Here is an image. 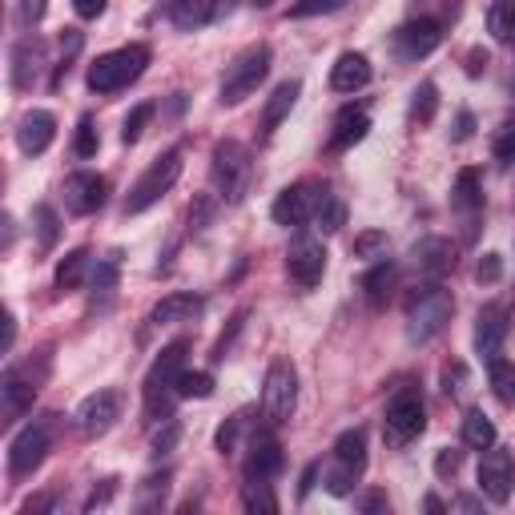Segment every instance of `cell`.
<instances>
[{
    "instance_id": "4fadbf2b",
    "label": "cell",
    "mask_w": 515,
    "mask_h": 515,
    "mask_svg": "<svg viewBox=\"0 0 515 515\" xmlns=\"http://www.w3.org/2000/svg\"><path fill=\"white\" fill-rule=\"evenodd\" d=\"M286 274L298 290H314L326 274V246L318 238H294V246L286 250Z\"/></svg>"
},
{
    "instance_id": "ffe728a7",
    "label": "cell",
    "mask_w": 515,
    "mask_h": 515,
    "mask_svg": "<svg viewBox=\"0 0 515 515\" xmlns=\"http://www.w3.org/2000/svg\"><path fill=\"white\" fill-rule=\"evenodd\" d=\"M53 137H57V117H53L49 109H33V113H25L21 125H17V145H21V153H29V157L45 153V149L53 145Z\"/></svg>"
},
{
    "instance_id": "e0dca14e",
    "label": "cell",
    "mask_w": 515,
    "mask_h": 515,
    "mask_svg": "<svg viewBox=\"0 0 515 515\" xmlns=\"http://www.w3.org/2000/svg\"><path fill=\"white\" fill-rule=\"evenodd\" d=\"M511 487H515V463L507 451H491L479 459V491L491 499V503H507L511 499Z\"/></svg>"
},
{
    "instance_id": "d6986e66",
    "label": "cell",
    "mask_w": 515,
    "mask_h": 515,
    "mask_svg": "<svg viewBox=\"0 0 515 515\" xmlns=\"http://www.w3.org/2000/svg\"><path fill=\"white\" fill-rule=\"evenodd\" d=\"M314 202H318V190H310V186H286L278 198H274V206H270V218L278 222V226H302L306 218H314Z\"/></svg>"
},
{
    "instance_id": "5bb4252c",
    "label": "cell",
    "mask_w": 515,
    "mask_h": 515,
    "mask_svg": "<svg viewBox=\"0 0 515 515\" xmlns=\"http://www.w3.org/2000/svg\"><path fill=\"white\" fill-rule=\"evenodd\" d=\"M443 41V25L435 17H419V21H407L395 29V57L399 61H423L439 49Z\"/></svg>"
},
{
    "instance_id": "8992f818",
    "label": "cell",
    "mask_w": 515,
    "mask_h": 515,
    "mask_svg": "<svg viewBox=\"0 0 515 515\" xmlns=\"http://www.w3.org/2000/svg\"><path fill=\"white\" fill-rule=\"evenodd\" d=\"M270 61H274L270 45H250V49H242V53L230 61L226 77H222L218 101H222V105H242L246 97H254L258 85L270 77Z\"/></svg>"
},
{
    "instance_id": "8d00e7d4",
    "label": "cell",
    "mask_w": 515,
    "mask_h": 515,
    "mask_svg": "<svg viewBox=\"0 0 515 515\" xmlns=\"http://www.w3.org/2000/svg\"><path fill=\"white\" fill-rule=\"evenodd\" d=\"M246 427H250V407H246V411H238V415H230V419L218 427V439H214V443H218V451H222V455H234V451H238V439H242V431H246Z\"/></svg>"
},
{
    "instance_id": "11a10c76",
    "label": "cell",
    "mask_w": 515,
    "mask_h": 515,
    "mask_svg": "<svg viewBox=\"0 0 515 515\" xmlns=\"http://www.w3.org/2000/svg\"><path fill=\"white\" fill-rule=\"evenodd\" d=\"M73 13H77L81 21H97V17L105 13V0H73Z\"/></svg>"
},
{
    "instance_id": "277c9868",
    "label": "cell",
    "mask_w": 515,
    "mask_h": 515,
    "mask_svg": "<svg viewBox=\"0 0 515 515\" xmlns=\"http://www.w3.org/2000/svg\"><path fill=\"white\" fill-rule=\"evenodd\" d=\"M149 65V49L145 45H125V49H113V53H101L93 65H89V89L109 97V93H121L129 89Z\"/></svg>"
},
{
    "instance_id": "d6a6232c",
    "label": "cell",
    "mask_w": 515,
    "mask_h": 515,
    "mask_svg": "<svg viewBox=\"0 0 515 515\" xmlns=\"http://www.w3.org/2000/svg\"><path fill=\"white\" fill-rule=\"evenodd\" d=\"M439 113V89L435 81H419L411 93V125H431Z\"/></svg>"
},
{
    "instance_id": "6f0895ef",
    "label": "cell",
    "mask_w": 515,
    "mask_h": 515,
    "mask_svg": "<svg viewBox=\"0 0 515 515\" xmlns=\"http://www.w3.org/2000/svg\"><path fill=\"white\" fill-rule=\"evenodd\" d=\"M483 69H487V53L483 49H471L467 53V77H479Z\"/></svg>"
},
{
    "instance_id": "484cf974",
    "label": "cell",
    "mask_w": 515,
    "mask_h": 515,
    "mask_svg": "<svg viewBox=\"0 0 515 515\" xmlns=\"http://www.w3.org/2000/svg\"><path fill=\"white\" fill-rule=\"evenodd\" d=\"M218 17V0H169V21L182 33L206 29Z\"/></svg>"
},
{
    "instance_id": "74e56055",
    "label": "cell",
    "mask_w": 515,
    "mask_h": 515,
    "mask_svg": "<svg viewBox=\"0 0 515 515\" xmlns=\"http://www.w3.org/2000/svg\"><path fill=\"white\" fill-rule=\"evenodd\" d=\"M149 121H153V105H133V109L125 113V121H121V141H125V145L141 141V133H145Z\"/></svg>"
},
{
    "instance_id": "f907efd6",
    "label": "cell",
    "mask_w": 515,
    "mask_h": 515,
    "mask_svg": "<svg viewBox=\"0 0 515 515\" xmlns=\"http://www.w3.org/2000/svg\"><path fill=\"white\" fill-rule=\"evenodd\" d=\"M475 278H479L483 286H495V282L503 278V258H499V254H483L479 266H475Z\"/></svg>"
},
{
    "instance_id": "7402d4cb",
    "label": "cell",
    "mask_w": 515,
    "mask_h": 515,
    "mask_svg": "<svg viewBox=\"0 0 515 515\" xmlns=\"http://www.w3.org/2000/svg\"><path fill=\"white\" fill-rule=\"evenodd\" d=\"M45 69V41L41 37H21L13 49V89H33Z\"/></svg>"
},
{
    "instance_id": "db71d44e",
    "label": "cell",
    "mask_w": 515,
    "mask_h": 515,
    "mask_svg": "<svg viewBox=\"0 0 515 515\" xmlns=\"http://www.w3.org/2000/svg\"><path fill=\"white\" fill-rule=\"evenodd\" d=\"M113 491H117V479H105L101 487H93V491H89V499H85V511H97V507H105V503L113 499Z\"/></svg>"
},
{
    "instance_id": "94428289",
    "label": "cell",
    "mask_w": 515,
    "mask_h": 515,
    "mask_svg": "<svg viewBox=\"0 0 515 515\" xmlns=\"http://www.w3.org/2000/svg\"><path fill=\"white\" fill-rule=\"evenodd\" d=\"M455 507H459V511H475V507H479V503H475V499H467V495H463V499H455Z\"/></svg>"
},
{
    "instance_id": "f35d334b",
    "label": "cell",
    "mask_w": 515,
    "mask_h": 515,
    "mask_svg": "<svg viewBox=\"0 0 515 515\" xmlns=\"http://www.w3.org/2000/svg\"><path fill=\"white\" fill-rule=\"evenodd\" d=\"M97 149H101L97 125H93V117H81V121H77V137H73V153H77L81 161H89V157H97Z\"/></svg>"
},
{
    "instance_id": "681fc988",
    "label": "cell",
    "mask_w": 515,
    "mask_h": 515,
    "mask_svg": "<svg viewBox=\"0 0 515 515\" xmlns=\"http://www.w3.org/2000/svg\"><path fill=\"white\" fill-rule=\"evenodd\" d=\"M242 326H246V310L242 314H234V322H230V330L214 342V363H226V355H230V347H234V338L242 334Z\"/></svg>"
},
{
    "instance_id": "52a82bcc",
    "label": "cell",
    "mask_w": 515,
    "mask_h": 515,
    "mask_svg": "<svg viewBox=\"0 0 515 515\" xmlns=\"http://www.w3.org/2000/svg\"><path fill=\"white\" fill-rule=\"evenodd\" d=\"M182 169H186V161H182V149H165L145 174L133 182V190H129V198H125V214H145L149 206H157L169 190L178 186V178H182Z\"/></svg>"
},
{
    "instance_id": "7dc6e473",
    "label": "cell",
    "mask_w": 515,
    "mask_h": 515,
    "mask_svg": "<svg viewBox=\"0 0 515 515\" xmlns=\"http://www.w3.org/2000/svg\"><path fill=\"white\" fill-rule=\"evenodd\" d=\"M113 286H117V254H113V258H101V262H97V274H93V290H97V294L109 298Z\"/></svg>"
},
{
    "instance_id": "91938a15",
    "label": "cell",
    "mask_w": 515,
    "mask_h": 515,
    "mask_svg": "<svg viewBox=\"0 0 515 515\" xmlns=\"http://www.w3.org/2000/svg\"><path fill=\"white\" fill-rule=\"evenodd\" d=\"M359 507H363V511H387V495L371 491V495H363V499H359Z\"/></svg>"
},
{
    "instance_id": "6125c7cd",
    "label": "cell",
    "mask_w": 515,
    "mask_h": 515,
    "mask_svg": "<svg viewBox=\"0 0 515 515\" xmlns=\"http://www.w3.org/2000/svg\"><path fill=\"white\" fill-rule=\"evenodd\" d=\"M254 5H258V9H270V5H274V0H254Z\"/></svg>"
},
{
    "instance_id": "4316f807",
    "label": "cell",
    "mask_w": 515,
    "mask_h": 515,
    "mask_svg": "<svg viewBox=\"0 0 515 515\" xmlns=\"http://www.w3.org/2000/svg\"><path fill=\"white\" fill-rule=\"evenodd\" d=\"M194 314H202V298L198 294H165L149 310V322L153 326H174V322H190Z\"/></svg>"
},
{
    "instance_id": "30bf717a",
    "label": "cell",
    "mask_w": 515,
    "mask_h": 515,
    "mask_svg": "<svg viewBox=\"0 0 515 515\" xmlns=\"http://www.w3.org/2000/svg\"><path fill=\"white\" fill-rule=\"evenodd\" d=\"M427 427V407L423 395L415 387H403L391 403H387V419H383V439L387 447H407L411 439H419Z\"/></svg>"
},
{
    "instance_id": "7a4b0ae2",
    "label": "cell",
    "mask_w": 515,
    "mask_h": 515,
    "mask_svg": "<svg viewBox=\"0 0 515 515\" xmlns=\"http://www.w3.org/2000/svg\"><path fill=\"white\" fill-rule=\"evenodd\" d=\"M451 314H455V298H451L447 286L427 282V286L411 290L407 294V338L423 347V342H431L447 330Z\"/></svg>"
},
{
    "instance_id": "e575fe53",
    "label": "cell",
    "mask_w": 515,
    "mask_h": 515,
    "mask_svg": "<svg viewBox=\"0 0 515 515\" xmlns=\"http://www.w3.org/2000/svg\"><path fill=\"white\" fill-rule=\"evenodd\" d=\"M242 503H246V511H254V515H274V511H278V499H274L270 479H246V483H242Z\"/></svg>"
},
{
    "instance_id": "816d5d0a",
    "label": "cell",
    "mask_w": 515,
    "mask_h": 515,
    "mask_svg": "<svg viewBox=\"0 0 515 515\" xmlns=\"http://www.w3.org/2000/svg\"><path fill=\"white\" fill-rule=\"evenodd\" d=\"M45 13H49V0H21V5H17V17H21V25H25V29L41 25V21H45Z\"/></svg>"
},
{
    "instance_id": "9c48e42d",
    "label": "cell",
    "mask_w": 515,
    "mask_h": 515,
    "mask_svg": "<svg viewBox=\"0 0 515 515\" xmlns=\"http://www.w3.org/2000/svg\"><path fill=\"white\" fill-rule=\"evenodd\" d=\"M49 447H53V415L33 419L29 427H21V431L13 435V443H9V479H13V483L29 479V475L45 463Z\"/></svg>"
},
{
    "instance_id": "ee69618b",
    "label": "cell",
    "mask_w": 515,
    "mask_h": 515,
    "mask_svg": "<svg viewBox=\"0 0 515 515\" xmlns=\"http://www.w3.org/2000/svg\"><path fill=\"white\" fill-rule=\"evenodd\" d=\"M351 250H355V258H379L387 250V234L383 230H363Z\"/></svg>"
},
{
    "instance_id": "d4e9b609",
    "label": "cell",
    "mask_w": 515,
    "mask_h": 515,
    "mask_svg": "<svg viewBox=\"0 0 515 515\" xmlns=\"http://www.w3.org/2000/svg\"><path fill=\"white\" fill-rule=\"evenodd\" d=\"M415 266L431 278H443L447 270H455V242L451 238H423L415 250H411Z\"/></svg>"
},
{
    "instance_id": "60d3db41",
    "label": "cell",
    "mask_w": 515,
    "mask_h": 515,
    "mask_svg": "<svg viewBox=\"0 0 515 515\" xmlns=\"http://www.w3.org/2000/svg\"><path fill=\"white\" fill-rule=\"evenodd\" d=\"M178 439H182V423H178V419H165V423L153 431V443H149V451L161 459V455H169V451L178 447Z\"/></svg>"
},
{
    "instance_id": "9f6ffc18",
    "label": "cell",
    "mask_w": 515,
    "mask_h": 515,
    "mask_svg": "<svg viewBox=\"0 0 515 515\" xmlns=\"http://www.w3.org/2000/svg\"><path fill=\"white\" fill-rule=\"evenodd\" d=\"M471 133H475V117L463 109V113H459V121H455V133H451V137H455V141H467Z\"/></svg>"
},
{
    "instance_id": "ab89813d",
    "label": "cell",
    "mask_w": 515,
    "mask_h": 515,
    "mask_svg": "<svg viewBox=\"0 0 515 515\" xmlns=\"http://www.w3.org/2000/svg\"><path fill=\"white\" fill-rule=\"evenodd\" d=\"M33 222H37L41 246H45V250H53V246H57V238H61V218H57V210H53V206H37V210H33Z\"/></svg>"
},
{
    "instance_id": "d590c367",
    "label": "cell",
    "mask_w": 515,
    "mask_h": 515,
    "mask_svg": "<svg viewBox=\"0 0 515 515\" xmlns=\"http://www.w3.org/2000/svg\"><path fill=\"white\" fill-rule=\"evenodd\" d=\"M214 395V375L210 371H182L178 379V399H210Z\"/></svg>"
},
{
    "instance_id": "f1b7e54d",
    "label": "cell",
    "mask_w": 515,
    "mask_h": 515,
    "mask_svg": "<svg viewBox=\"0 0 515 515\" xmlns=\"http://www.w3.org/2000/svg\"><path fill=\"white\" fill-rule=\"evenodd\" d=\"M359 286H363V298L379 310V306L391 298V290H395V266H391V262H375V266L363 274Z\"/></svg>"
},
{
    "instance_id": "680465c9",
    "label": "cell",
    "mask_w": 515,
    "mask_h": 515,
    "mask_svg": "<svg viewBox=\"0 0 515 515\" xmlns=\"http://www.w3.org/2000/svg\"><path fill=\"white\" fill-rule=\"evenodd\" d=\"M53 507V495H33L25 507H21V515H33V511H49Z\"/></svg>"
},
{
    "instance_id": "f5cc1de1",
    "label": "cell",
    "mask_w": 515,
    "mask_h": 515,
    "mask_svg": "<svg viewBox=\"0 0 515 515\" xmlns=\"http://www.w3.org/2000/svg\"><path fill=\"white\" fill-rule=\"evenodd\" d=\"M459 463H463V455L451 451V447H443V451L435 455V475H439V479H451V475L459 471Z\"/></svg>"
},
{
    "instance_id": "3957f363",
    "label": "cell",
    "mask_w": 515,
    "mask_h": 515,
    "mask_svg": "<svg viewBox=\"0 0 515 515\" xmlns=\"http://www.w3.org/2000/svg\"><path fill=\"white\" fill-rule=\"evenodd\" d=\"M250 174H254V161H250V149L234 137H222L210 153V186L222 202H242L246 190H250Z\"/></svg>"
},
{
    "instance_id": "44dd1931",
    "label": "cell",
    "mask_w": 515,
    "mask_h": 515,
    "mask_svg": "<svg viewBox=\"0 0 515 515\" xmlns=\"http://www.w3.org/2000/svg\"><path fill=\"white\" fill-rule=\"evenodd\" d=\"M367 129H371L367 109L347 105V109H342V113L334 117V125H330V141H326V149H330V153H347V149H355V145L367 137Z\"/></svg>"
},
{
    "instance_id": "bcb514c9",
    "label": "cell",
    "mask_w": 515,
    "mask_h": 515,
    "mask_svg": "<svg viewBox=\"0 0 515 515\" xmlns=\"http://www.w3.org/2000/svg\"><path fill=\"white\" fill-rule=\"evenodd\" d=\"M347 0H298V5L290 9V17L294 21H302V17H322V13H338Z\"/></svg>"
},
{
    "instance_id": "4dcf8cb0",
    "label": "cell",
    "mask_w": 515,
    "mask_h": 515,
    "mask_svg": "<svg viewBox=\"0 0 515 515\" xmlns=\"http://www.w3.org/2000/svg\"><path fill=\"white\" fill-rule=\"evenodd\" d=\"M85 274H89V250H69V254L61 258L53 282H57L61 294H69V290H77V286L85 282Z\"/></svg>"
},
{
    "instance_id": "8fae6325",
    "label": "cell",
    "mask_w": 515,
    "mask_h": 515,
    "mask_svg": "<svg viewBox=\"0 0 515 515\" xmlns=\"http://www.w3.org/2000/svg\"><path fill=\"white\" fill-rule=\"evenodd\" d=\"M45 375H49V355L41 359L37 371H33V363H29V367H13V371L5 375V383H0V415H5V423H17V419L33 407V399H37Z\"/></svg>"
},
{
    "instance_id": "1f68e13d",
    "label": "cell",
    "mask_w": 515,
    "mask_h": 515,
    "mask_svg": "<svg viewBox=\"0 0 515 515\" xmlns=\"http://www.w3.org/2000/svg\"><path fill=\"white\" fill-rule=\"evenodd\" d=\"M487 33L499 45L515 41V0H495V5L487 9Z\"/></svg>"
},
{
    "instance_id": "603a6c76",
    "label": "cell",
    "mask_w": 515,
    "mask_h": 515,
    "mask_svg": "<svg viewBox=\"0 0 515 515\" xmlns=\"http://www.w3.org/2000/svg\"><path fill=\"white\" fill-rule=\"evenodd\" d=\"M282 443L270 431H258L250 439V455H246V479H274L282 471Z\"/></svg>"
},
{
    "instance_id": "6da1fadb",
    "label": "cell",
    "mask_w": 515,
    "mask_h": 515,
    "mask_svg": "<svg viewBox=\"0 0 515 515\" xmlns=\"http://www.w3.org/2000/svg\"><path fill=\"white\" fill-rule=\"evenodd\" d=\"M186 355H190V342L178 338L157 355V363L145 375V415L153 423L174 419V399H178V379L186 371Z\"/></svg>"
},
{
    "instance_id": "b9f144b4",
    "label": "cell",
    "mask_w": 515,
    "mask_h": 515,
    "mask_svg": "<svg viewBox=\"0 0 515 515\" xmlns=\"http://www.w3.org/2000/svg\"><path fill=\"white\" fill-rule=\"evenodd\" d=\"M487 371H491V387H495V395H499L503 403H515V367H507V363L499 359V363H491Z\"/></svg>"
},
{
    "instance_id": "c3c4849f",
    "label": "cell",
    "mask_w": 515,
    "mask_h": 515,
    "mask_svg": "<svg viewBox=\"0 0 515 515\" xmlns=\"http://www.w3.org/2000/svg\"><path fill=\"white\" fill-rule=\"evenodd\" d=\"M443 391H447L451 399H463V395H467V367H463V363H447V367H443Z\"/></svg>"
},
{
    "instance_id": "2e32d148",
    "label": "cell",
    "mask_w": 515,
    "mask_h": 515,
    "mask_svg": "<svg viewBox=\"0 0 515 515\" xmlns=\"http://www.w3.org/2000/svg\"><path fill=\"white\" fill-rule=\"evenodd\" d=\"M109 202V182L101 174H89V169H81V174H69L65 178V206L73 214H97L101 206Z\"/></svg>"
},
{
    "instance_id": "836d02e7",
    "label": "cell",
    "mask_w": 515,
    "mask_h": 515,
    "mask_svg": "<svg viewBox=\"0 0 515 515\" xmlns=\"http://www.w3.org/2000/svg\"><path fill=\"white\" fill-rule=\"evenodd\" d=\"M463 443L475 447V451L495 447V423H491L483 411H467V415H463Z\"/></svg>"
},
{
    "instance_id": "ac0fdd59",
    "label": "cell",
    "mask_w": 515,
    "mask_h": 515,
    "mask_svg": "<svg viewBox=\"0 0 515 515\" xmlns=\"http://www.w3.org/2000/svg\"><path fill=\"white\" fill-rule=\"evenodd\" d=\"M503 342H507V310L503 306H483L475 318V355L491 367L503 355Z\"/></svg>"
},
{
    "instance_id": "5b68a950",
    "label": "cell",
    "mask_w": 515,
    "mask_h": 515,
    "mask_svg": "<svg viewBox=\"0 0 515 515\" xmlns=\"http://www.w3.org/2000/svg\"><path fill=\"white\" fill-rule=\"evenodd\" d=\"M363 467H367V431L363 427H351L334 439V463L322 471V483L330 495H351L355 483L363 479Z\"/></svg>"
},
{
    "instance_id": "7c38bea8",
    "label": "cell",
    "mask_w": 515,
    "mask_h": 515,
    "mask_svg": "<svg viewBox=\"0 0 515 515\" xmlns=\"http://www.w3.org/2000/svg\"><path fill=\"white\" fill-rule=\"evenodd\" d=\"M121 407H125V395H121L117 387H105V391H93V395L77 407L73 423H77V431H81L85 439H101V435L121 419Z\"/></svg>"
},
{
    "instance_id": "f546056e",
    "label": "cell",
    "mask_w": 515,
    "mask_h": 515,
    "mask_svg": "<svg viewBox=\"0 0 515 515\" xmlns=\"http://www.w3.org/2000/svg\"><path fill=\"white\" fill-rule=\"evenodd\" d=\"M314 222L322 234H338L347 226V202L334 198L330 190H318V202H314Z\"/></svg>"
},
{
    "instance_id": "cb8c5ba5",
    "label": "cell",
    "mask_w": 515,
    "mask_h": 515,
    "mask_svg": "<svg viewBox=\"0 0 515 515\" xmlns=\"http://www.w3.org/2000/svg\"><path fill=\"white\" fill-rule=\"evenodd\" d=\"M371 61L363 53H342L334 65H330V89L334 93H359L371 85Z\"/></svg>"
},
{
    "instance_id": "f6af8a7d",
    "label": "cell",
    "mask_w": 515,
    "mask_h": 515,
    "mask_svg": "<svg viewBox=\"0 0 515 515\" xmlns=\"http://www.w3.org/2000/svg\"><path fill=\"white\" fill-rule=\"evenodd\" d=\"M165 491H169V471H161V475H149L145 479V487H141V499H137V507H157L161 499H165Z\"/></svg>"
},
{
    "instance_id": "83f0119b",
    "label": "cell",
    "mask_w": 515,
    "mask_h": 515,
    "mask_svg": "<svg viewBox=\"0 0 515 515\" xmlns=\"http://www.w3.org/2000/svg\"><path fill=\"white\" fill-rule=\"evenodd\" d=\"M298 93H302V85H298V81H282V85L270 93V101H266V109H262V137H274V129L290 117V109H294Z\"/></svg>"
},
{
    "instance_id": "9a60e30c",
    "label": "cell",
    "mask_w": 515,
    "mask_h": 515,
    "mask_svg": "<svg viewBox=\"0 0 515 515\" xmlns=\"http://www.w3.org/2000/svg\"><path fill=\"white\" fill-rule=\"evenodd\" d=\"M451 210L463 226V238L471 242L479 222H483V186H479V174L475 169H459V178H455V190H451Z\"/></svg>"
},
{
    "instance_id": "ba28073f",
    "label": "cell",
    "mask_w": 515,
    "mask_h": 515,
    "mask_svg": "<svg viewBox=\"0 0 515 515\" xmlns=\"http://www.w3.org/2000/svg\"><path fill=\"white\" fill-rule=\"evenodd\" d=\"M298 407V371L290 359H274L262 383V415L270 427H286Z\"/></svg>"
},
{
    "instance_id": "7bdbcfd3",
    "label": "cell",
    "mask_w": 515,
    "mask_h": 515,
    "mask_svg": "<svg viewBox=\"0 0 515 515\" xmlns=\"http://www.w3.org/2000/svg\"><path fill=\"white\" fill-rule=\"evenodd\" d=\"M491 153H495V161H515V117H507V121L495 129Z\"/></svg>"
}]
</instances>
